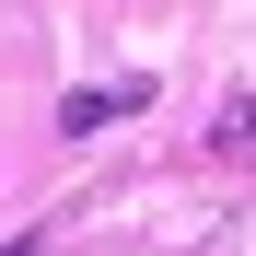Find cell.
I'll return each instance as SVG.
<instances>
[{"mask_svg":"<svg viewBox=\"0 0 256 256\" xmlns=\"http://www.w3.org/2000/svg\"><path fill=\"white\" fill-rule=\"evenodd\" d=\"M210 152H222V163H256V94H233V105H222V128H210Z\"/></svg>","mask_w":256,"mask_h":256,"instance_id":"2","label":"cell"},{"mask_svg":"<svg viewBox=\"0 0 256 256\" xmlns=\"http://www.w3.org/2000/svg\"><path fill=\"white\" fill-rule=\"evenodd\" d=\"M140 105H152V82H94V94H70V105H58V140H94V128L140 116Z\"/></svg>","mask_w":256,"mask_h":256,"instance_id":"1","label":"cell"}]
</instances>
